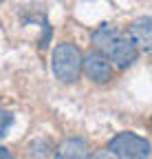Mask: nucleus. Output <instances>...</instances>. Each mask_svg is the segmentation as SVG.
I'll list each match as a JSON object with an SVG mask.
<instances>
[{"mask_svg": "<svg viewBox=\"0 0 152 159\" xmlns=\"http://www.w3.org/2000/svg\"><path fill=\"white\" fill-rule=\"evenodd\" d=\"M0 159H13V155H11L7 148H2V146H0Z\"/></svg>", "mask_w": 152, "mask_h": 159, "instance_id": "9", "label": "nucleus"}, {"mask_svg": "<svg viewBox=\"0 0 152 159\" xmlns=\"http://www.w3.org/2000/svg\"><path fill=\"white\" fill-rule=\"evenodd\" d=\"M82 69L86 73L88 80H93L95 84H106L112 77V66L110 60L102 53V51H90L82 57Z\"/></svg>", "mask_w": 152, "mask_h": 159, "instance_id": "4", "label": "nucleus"}, {"mask_svg": "<svg viewBox=\"0 0 152 159\" xmlns=\"http://www.w3.org/2000/svg\"><path fill=\"white\" fill-rule=\"evenodd\" d=\"M108 148L124 159H148L150 157V142L135 133H119L110 139Z\"/></svg>", "mask_w": 152, "mask_h": 159, "instance_id": "3", "label": "nucleus"}, {"mask_svg": "<svg viewBox=\"0 0 152 159\" xmlns=\"http://www.w3.org/2000/svg\"><path fill=\"white\" fill-rule=\"evenodd\" d=\"M135 47L148 55H152V18H137L128 29Z\"/></svg>", "mask_w": 152, "mask_h": 159, "instance_id": "5", "label": "nucleus"}, {"mask_svg": "<svg viewBox=\"0 0 152 159\" xmlns=\"http://www.w3.org/2000/svg\"><path fill=\"white\" fill-rule=\"evenodd\" d=\"M93 47L102 51L117 69H128L137 60V47L130 35L121 33L112 25H99L90 35Z\"/></svg>", "mask_w": 152, "mask_h": 159, "instance_id": "1", "label": "nucleus"}, {"mask_svg": "<svg viewBox=\"0 0 152 159\" xmlns=\"http://www.w3.org/2000/svg\"><path fill=\"white\" fill-rule=\"evenodd\" d=\"M88 159H121L117 152H112L110 148H106V150H97V152H93Z\"/></svg>", "mask_w": 152, "mask_h": 159, "instance_id": "8", "label": "nucleus"}, {"mask_svg": "<svg viewBox=\"0 0 152 159\" xmlns=\"http://www.w3.org/2000/svg\"><path fill=\"white\" fill-rule=\"evenodd\" d=\"M11 124H13V115H11L9 111H2V108H0V137L7 135V130H9Z\"/></svg>", "mask_w": 152, "mask_h": 159, "instance_id": "7", "label": "nucleus"}, {"mask_svg": "<svg viewBox=\"0 0 152 159\" xmlns=\"http://www.w3.org/2000/svg\"><path fill=\"white\" fill-rule=\"evenodd\" d=\"M51 62H53V73L58 75V80H62L66 84L75 82L82 73V53L71 42H62L55 47Z\"/></svg>", "mask_w": 152, "mask_h": 159, "instance_id": "2", "label": "nucleus"}, {"mask_svg": "<svg viewBox=\"0 0 152 159\" xmlns=\"http://www.w3.org/2000/svg\"><path fill=\"white\" fill-rule=\"evenodd\" d=\"M88 146L84 139H66L60 144V148L55 150V159H88Z\"/></svg>", "mask_w": 152, "mask_h": 159, "instance_id": "6", "label": "nucleus"}]
</instances>
